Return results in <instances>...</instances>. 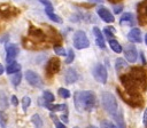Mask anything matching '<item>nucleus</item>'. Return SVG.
I'll return each mask as SVG.
<instances>
[{"mask_svg": "<svg viewBox=\"0 0 147 128\" xmlns=\"http://www.w3.org/2000/svg\"><path fill=\"white\" fill-rule=\"evenodd\" d=\"M142 121H144V125L147 127V109L145 110L144 112V117H142Z\"/></svg>", "mask_w": 147, "mask_h": 128, "instance_id": "obj_36", "label": "nucleus"}, {"mask_svg": "<svg viewBox=\"0 0 147 128\" xmlns=\"http://www.w3.org/2000/svg\"><path fill=\"white\" fill-rule=\"evenodd\" d=\"M74 128H79V127H77V126H75V127H74Z\"/></svg>", "mask_w": 147, "mask_h": 128, "instance_id": "obj_41", "label": "nucleus"}, {"mask_svg": "<svg viewBox=\"0 0 147 128\" xmlns=\"http://www.w3.org/2000/svg\"><path fill=\"white\" fill-rule=\"evenodd\" d=\"M88 1L92 3H102L103 2V0H88Z\"/></svg>", "mask_w": 147, "mask_h": 128, "instance_id": "obj_37", "label": "nucleus"}, {"mask_svg": "<svg viewBox=\"0 0 147 128\" xmlns=\"http://www.w3.org/2000/svg\"><path fill=\"white\" fill-rule=\"evenodd\" d=\"M78 79H79V74H78V72H77L76 69H74V67L67 69L65 74H64V81H65L67 85L75 83Z\"/></svg>", "mask_w": 147, "mask_h": 128, "instance_id": "obj_11", "label": "nucleus"}, {"mask_svg": "<svg viewBox=\"0 0 147 128\" xmlns=\"http://www.w3.org/2000/svg\"><path fill=\"white\" fill-rule=\"evenodd\" d=\"M127 39H129V41H131V42L140 43V42L142 41L140 29H138V27H133V29H131L130 32H129V34H127Z\"/></svg>", "mask_w": 147, "mask_h": 128, "instance_id": "obj_12", "label": "nucleus"}, {"mask_svg": "<svg viewBox=\"0 0 147 128\" xmlns=\"http://www.w3.org/2000/svg\"><path fill=\"white\" fill-rule=\"evenodd\" d=\"M95 102L96 97L92 90H78L74 94V104L79 113L92 111Z\"/></svg>", "mask_w": 147, "mask_h": 128, "instance_id": "obj_1", "label": "nucleus"}, {"mask_svg": "<svg viewBox=\"0 0 147 128\" xmlns=\"http://www.w3.org/2000/svg\"><path fill=\"white\" fill-rule=\"evenodd\" d=\"M101 103L103 109L106 110V112L108 114H110L111 117H114L117 112H118V103L116 97L109 93V91H105L101 94Z\"/></svg>", "mask_w": 147, "mask_h": 128, "instance_id": "obj_2", "label": "nucleus"}, {"mask_svg": "<svg viewBox=\"0 0 147 128\" xmlns=\"http://www.w3.org/2000/svg\"><path fill=\"white\" fill-rule=\"evenodd\" d=\"M8 123V115L5 111L0 110V128H6Z\"/></svg>", "mask_w": 147, "mask_h": 128, "instance_id": "obj_22", "label": "nucleus"}, {"mask_svg": "<svg viewBox=\"0 0 147 128\" xmlns=\"http://www.w3.org/2000/svg\"><path fill=\"white\" fill-rule=\"evenodd\" d=\"M10 102H11V104H13L14 106H17V105H18V99H17V97H16L15 95H13V96L10 97Z\"/></svg>", "mask_w": 147, "mask_h": 128, "instance_id": "obj_32", "label": "nucleus"}, {"mask_svg": "<svg viewBox=\"0 0 147 128\" xmlns=\"http://www.w3.org/2000/svg\"><path fill=\"white\" fill-rule=\"evenodd\" d=\"M3 72H5V66H3V65L0 63V75H1Z\"/></svg>", "mask_w": 147, "mask_h": 128, "instance_id": "obj_38", "label": "nucleus"}, {"mask_svg": "<svg viewBox=\"0 0 147 128\" xmlns=\"http://www.w3.org/2000/svg\"><path fill=\"white\" fill-rule=\"evenodd\" d=\"M5 50H6V62L7 63H11L14 62V59L16 58V56L18 55V47L17 45L15 43H6V47H5Z\"/></svg>", "mask_w": 147, "mask_h": 128, "instance_id": "obj_8", "label": "nucleus"}, {"mask_svg": "<svg viewBox=\"0 0 147 128\" xmlns=\"http://www.w3.org/2000/svg\"><path fill=\"white\" fill-rule=\"evenodd\" d=\"M123 8H124V6H123L122 3H118V5H114L113 10H114V13H115V14H119V13H122Z\"/></svg>", "mask_w": 147, "mask_h": 128, "instance_id": "obj_31", "label": "nucleus"}, {"mask_svg": "<svg viewBox=\"0 0 147 128\" xmlns=\"http://www.w3.org/2000/svg\"><path fill=\"white\" fill-rule=\"evenodd\" d=\"M145 43H146V45H147V33H146V34H145Z\"/></svg>", "mask_w": 147, "mask_h": 128, "instance_id": "obj_40", "label": "nucleus"}, {"mask_svg": "<svg viewBox=\"0 0 147 128\" xmlns=\"http://www.w3.org/2000/svg\"><path fill=\"white\" fill-rule=\"evenodd\" d=\"M114 118V120H115V126H116V128H126V126H125V121H124V117H123V113H122V111L121 110H118V112L113 117Z\"/></svg>", "mask_w": 147, "mask_h": 128, "instance_id": "obj_16", "label": "nucleus"}, {"mask_svg": "<svg viewBox=\"0 0 147 128\" xmlns=\"http://www.w3.org/2000/svg\"><path fill=\"white\" fill-rule=\"evenodd\" d=\"M92 74H93V78L95 79V81H98L99 83H106L107 82L108 72H107V69L103 64L96 63L92 69Z\"/></svg>", "mask_w": 147, "mask_h": 128, "instance_id": "obj_5", "label": "nucleus"}, {"mask_svg": "<svg viewBox=\"0 0 147 128\" xmlns=\"http://www.w3.org/2000/svg\"><path fill=\"white\" fill-rule=\"evenodd\" d=\"M41 98H42L45 102H49V103L54 102V99H55L54 95H53V94H52L49 90H45V91L42 93V96H41Z\"/></svg>", "mask_w": 147, "mask_h": 128, "instance_id": "obj_26", "label": "nucleus"}, {"mask_svg": "<svg viewBox=\"0 0 147 128\" xmlns=\"http://www.w3.org/2000/svg\"><path fill=\"white\" fill-rule=\"evenodd\" d=\"M119 24L121 25H133L134 24V17L131 13H125L121 16L119 18Z\"/></svg>", "mask_w": 147, "mask_h": 128, "instance_id": "obj_15", "label": "nucleus"}, {"mask_svg": "<svg viewBox=\"0 0 147 128\" xmlns=\"http://www.w3.org/2000/svg\"><path fill=\"white\" fill-rule=\"evenodd\" d=\"M22 81V73L21 72H17V73H14V75L11 77V83L17 87Z\"/></svg>", "mask_w": 147, "mask_h": 128, "instance_id": "obj_27", "label": "nucleus"}, {"mask_svg": "<svg viewBox=\"0 0 147 128\" xmlns=\"http://www.w3.org/2000/svg\"><path fill=\"white\" fill-rule=\"evenodd\" d=\"M24 75H25L28 83L31 85L32 87H36V88H42L44 87V81L37 72H34L32 70H26Z\"/></svg>", "mask_w": 147, "mask_h": 128, "instance_id": "obj_6", "label": "nucleus"}, {"mask_svg": "<svg viewBox=\"0 0 147 128\" xmlns=\"http://www.w3.org/2000/svg\"><path fill=\"white\" fill-rule=\"evenodd\" d=\"M21 104H22L23 111L26 112L28 109H29V106L31 105V97H30V96H23V98H22V101H21Z\"/></svg>", "mask_w": 147, "mask_h": 128, "instance_id": "obj_24", "label": "nucleus"}, {"mask_svg": "<svg viewBox=\"0 0 147 128\" xmlns=\"http://www.w3.org/2000/svg\"><path fill=\"white\" fill-rule=\"evenodd\" d=\"M57 94H59V96H60L61 98H64V99H68V98H70V96H71L70 90L67 89V88H63V87L57 89Z\"/></svg>", "mask_w": 147, "mask_h": 128, "instance_id": "obj_23", "label": "nucleus"}, {"mask_svg": "<svg viewBox=\"0 0 147 128\" xmlns=\"http://www.w3.org/2000/svg\"><path fill=\"white\" fill-rule=\"evenodd\" d=\"M45 13H46V15L48 16V18H49L51 21H53V22H55V23H59V24L62 23V18H61L60 16H57V15L54 13V10H53V6L45 7Z\"/></svg>", "mask_w": 147, "mask_h": 128, "instance_id": "obj_14", "label": "nucleus"}, {"mask_svg": "<svg viewBox=\"0 0 147 128\" xmlns=\"http://www.w3.org/2000/svg\"><path fill=\"white\" fill-rule=\"evenodd\" d=\"M115 32H116V30L113 26H107V27L103 29V33L106 34V37L108 39H115L114 38L115 37Z\"/></svg>", "mask_w": 147, "mask_h": 128, "instance_id": "obj_25", "label": "nucleus"}, {"mask_svg": "<svg viewBox=\"0 0 147 128\" xmlns=\"http://www.w3.org/2000/svg\"><path fill=\"white\" fill-rule=\"evenodd\" d=\"M60 119L63 121V123H68V122H69V119H68V114H67V113L60 115Z\"/></svg>", "mask_w": 147, "mask_h": 128, "instance_id": "obj_34", "label": "nucleus"}, {"mask_svg": "<svg viewBox=\"0 0 147 128\" xmlns=\"http://www.w3.org/2000/svg\"><path fill=\"white\" fill-rule=\"evenodd\" d=\"M21 64L16 63V62H11V63H8V65L6 66V72L7 74H14V73H17L21 71Z\"/></svg>", "mask_w": 147, "mask_h": 128, "instance_id": "obj_17", "label": "nucleus"}, {"mask_svg": "<svg viewBox=\"0 0 147 128\" xmlns=\"http://www.w3.org/2000/svg\"><path fill=\"white\" fill-rule=\"evenodd\" d=\"M54 123H55V127H56V128H67V127H65V125H64L63 122L56 121V122H54Z\"/></svg>", "mask_w": 147, "mask_h": 128, "instance_id": "obj_35", "label": "nucleus"}, {"mask_svg": "<svg viewBox=\"0 0 147 128\" xmlns=\"http://www.w3.org/2000/svg\"><path fill=\"white\" fill-rule=\"evenodd\" d=\"M93 34L95 37V43L98 45L99 48L101 49H105L106 48V42H105V38H103V34L101 33V30L96 26L93 27Z\"/></svg>", "mask_w": 147, "mask_h": 128, "instance_id": "obj_13", "label": "nucleus"}, {"mask_svg": "<svg viewBox=\"0 0 147 128\" xmlns=\"http://www.w3.org/2000/svg\"><path fill=\"white\" fill-rule=\"evenodd\" d=\"M130 75L132 77V79L137 82V85L139 86V88H145L146 83H147V75H146V71L140 67V66H134L130 70Z\"/></svg>", "mask_w": 147, "mask_h": 128, "instance_id": "obj_3", "label": "nucleus"}, {"mask_svg": "<svg viewBox=\"0 0 147 128\" xmlns=\"http://www.w3.org/2000/svg\"><path fill=\"white\" fill-rule=\"evenodd\" d=\"M101 128H116V126L109 120H102L101 121Z\"/></svg>", "mask_w": 147, "mask_h": 128, "instance_id": "obj_30", "label": "nucleus"}, {"mask_svg": "<svg viewBox=\"0 0 147 128\" xmlns=\"http://www.w3.org/2000/svg\"><path fill=\"white\" fill-rule=\"evenodd\" d=\"M96 14H98V16H99L103 22H106V23H114V22H115V17H114V15L110 13L109 9H107V8L103 7V6L98 7V9H96Z\"/></svg>", "mask_w": 147, "mask_h": 128, "instance_id": "obj_9", "label": "nucleus"}, {"mask_svg": "<svg viewBox=\"0 0 147 128\" xmlns=\"http://www.w3.org/2000/svg\"><path fill=\"white\" fill-rule=\"evenodd\" d=\"M0 102H1V105H2V107H6L7 106V99H6V97H5V95L3 94H1V99H0Z\"/></svg>", "mask_w": 147, "mask_h": 128, "instance_id": "obj_33", "label": "nucleus"}, {"mask_svg": "<svg viewBox=\"0 0 147 128\" xmlns=\"http://www.w3.org/2000/svg\"><path fill=\"white\" fill-rule=\"evenodd\" d=\"M54 53L57 55V56H67V51H65V49L62 47V46H59V45H56V46H54Z\"/></svg>", "mask_w": 147, "mask_h": 128, "instance_id": "obj_28", "label": "nucleus"}, {"mask_svg": "<svg viewBox=\"0 0 147 128\" xmlns=\"http://www.w3.org/2000/svg\"><path fill=\"white\" fill-rule=\"evenodd\" d=\"M72 42H74V47L76 49H85L90 46V41L86 35V33L83 30H77L74 33V38H72Z\"/></svg>", "mask_w": 147, "mask_h": 128, "instance_id": "obj_4", "label": "nucleus"}, {"mask_svg": "<svg viewBox=\"0 0 147 128\" xmlns=\"http://www.w3.org/2000/svg\"><path fill=\"white\" fill-rule=\"evenodd\" d=\"M31 122H32V125L34 126V128H42L44 122H42L41 117H40L38 113H34V114L31 115Z\"/></svg>", "mask_w": 147, "mask_h": 128, "instance_id": "obj_20", "label": "nucleus"}, {"mask_svg": "<svg viewBox=\"0 0 147 128\" xmlns=\"http://www.w3.org/2000/svg\"><path fill=\"white\" fill-rule=\"evenodd\" d=\"M126 67H127V62L124 61L123 58H117L115 61V69H116L117 72H119V71H122L123 69H126Z\"/></svg>", "mask_w": 147, "mask_h": 128, "instance_id": "obj_21", "label": "nucleus"}, {"mask_svg": "<svg viewBox=\"0 0 147 128\" xmlns=\"http://www.w3.org/2000/svg\"><path fill=\"white\" fill-rule=\"evenodd\" d=\"M60 67H61L60 59L57 57H52V58H49V61L46 64L45 72L48 77H52V75H54L55 73H57L60 71Z\"/></svg>", "mask_w": 147, "mask_h": 128, "instance_id": "obj_7", "label": "nucleus"}, {"mask_svg": "<svg viewBox=\"0 0 147 128\" xmlns=\"http://www.w3.org/2000/svg\"><path fill=\"white\" fill-rule=\"evenodd\" d=\"M146 14H147V7H146Z\"/></svg>", "mask_w": 147, "mask_h": 128, "instance_id": "obj_42", "label": "nucleus"}, {"mask_svg": "<svg viewBox=\"0 0 147 128\" xmlns=\"http://www.w3.org/2000/svg\"><path fill=\"white\" fill-rule=\"evenodd\" d=\"M29 34H30L31 37H33L34 39H39V40H42V39L45 38V34H44V32H42L41 30L37 29V27H33L32 25L30 26V30H29Z\"/></svg>", "mask_w": 147, "mask_h": 128, "instance_id": "obj_19", "label": "nucleus"}, {"mask_svg": "<svg viewBox=\"0 0 147 128\" xmlns=\"http://www.w3.org/2000/svg\"><path fill=\"white\" fill-rule=\"evenodd\" d=\"M123 51H124V56H125V58H126V61L129 63L137 62V59H138V51H137V49H136V47L133 45H126L125 48L123 49Z\"/></svg>", "mask_w": 147, "mask_h": 128, "instance_id": "obj_10", "label": "nucleus"}, {"mask_svg": "<svg viewBox=\"0 0 147 128\" xmlns=\"http://www.w3.org/2000/svg\"><path fill=\"white\" fill-rule=\"evenodd\" d=\"M108 43H109V47L111 48V50H113L114 53L119 54V53L123 51V47H122V45H121L116 39H109Z\"/></svg>", "mask_w": 147, "mask_h": 128, "instance_id": "obj_18", "label": "nucleus"}, {"mask_svg": "<svg viewBox=\"0 0 147 128\" xmlns=\"http://www.w3.org/2000/svg\"><path fill=\"white\" fill-rule=\"evenodd\" d=\"M87 128H98L96 126H93V125H90V126H87Z\"/></svg>", "mask_w": 147, "mask_h": 128, "instance_id": "obj_39", "label": "nucleus"}, {"mask_svg": "<svg viewBox=\"0 0 147 128\" xmlns=\"http://www.w3.org/2000/svg\"><path fill=\"white\" fill-rule=\"evenodd\" d=\"M74 59H75V53H74V50H72V49H69V50L67 51L65 63H67V64H71V63L74 62Z\"/></svg>", "mask_w": 147, "mask_h": 128, "instance_id": "obj_29", "label": "nucleus"}]
</instances>
